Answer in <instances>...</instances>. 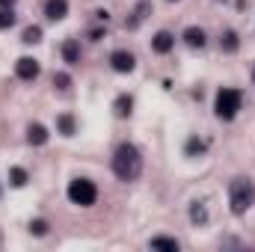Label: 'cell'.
<instances>
[{
  "label": "cell",
  "instance_id": "obj_2",
  "mask_svg": "<svg viewBox=\"0 0 255 252\" xmlns=\"http://www.w3.org/2000/svg\"><path fill=\"white\" fill-rule=\"evenodd\" d=\"M229 205H232V214H247L255 205V184L250 178H235L232 187H229Z\"/></svg>",
  "mask_w": 255,
  "mask_h": 252
},
{
  "label": "cell",
  "instance_id": "obj_17",
  "mask_svg": "<svg viewBox=\"0 0 255 252\" xmlns=\"http://www.w3.org/2000/svg\"><path fill=\"white\" fill-rule=\"evenodd\" d=\"M12 24H15L12 9H0V27H12Z\"/></svg>",
  "mask_w": 255,
  "mask_h": 252
},
{
  "label": "cell",
  "instance_id": "obj_3",
  "mask_svg": "<svg viewBox=\"0 0 255 252\" xmlns=\"http://www.w3.org/2000/svg\"><path fill=\"white\" fill-rule=\"evenodd\" d=\"M214 107H217V116H220V119H226V122L235 119L238 110H241V92H238V89H220Z\"/></svg>",
  "mask_w": 255,
  "mask_h": 252
},
{
  "label": "cell",
  "instance_id": "obj_6",
  "mask_svg": "<svg viewBox=\"0 0 255 252\" xmlns=\"http://www.w3.org/2000/svg\"><path fill=\"white\" fill-rule=\"evenodd\" d=\"M133 63H136V60H133V54H128V51H113V57H110V65H113L116 71H122V74H125V71H133Z\"/></svg>",
  "mask_w": 255,
  "mask_h": 252
},
{
  "label": "cell",
  "instance_id": "obj_7",
  "mask_svg": "<svg viewBox=\"0 0 255 252\" xmlns=\"http://www.w3.org/2000/svg\"><path fill=\"white\" fill-rule=\"evenodd\" d=\"M65 12H68V3H65V0H48V3H45V15H48L51 21L65 18Z\"/></svg>",
  "mask_w": 255,
  "mask_h": 252
},
{
  "label": "cell",
  "instance_id": "obj_14",
  "mask_svg": "<svg viewBox=\"0 0 255 252\" xmlns=\"http://www.w3.org/2000/svg\"><path fill=\"white\" fill-rule=\"evenodd\" d=\"M39 39H42V30H39V27H27V30H24V42H27V45H36Z\"/></svg>",
  "mask_w": 255,
  "mask_h": 252
},
{
  "label": "cell",
  "instance_id": "obj_15",
  "mask_svg": "<svg viewBox=\"0 0 255 252\" xmlns=\"http://www.w3.org/2000/svg\"><path fill=\"white\" fill-rule=\"evenodd\" d=\"M220 45H223V48H226V51H238V36H235V33H232V30H229V33H226V36H223V42H220Z\"/></svg>",
  "mask_w": 255,
  "mask_h": 252
},
{
  "label": "cell",
  "instance_id": "obj_11",
  "mask_svg": "<svg viewBox=\"0 0 255 252\" xmlns=\"http://www.w3.org/2000/svg\"><path fill=\"white\" fill-rule=\"evenodd\" d=\"M63 57L68 60V63H77V57H80V48H77V42L74 39H68L63 45Z\"/></svg>",
  "mask_w": 255,
  "mask_h": 252
},
{
  "label": "cell",
  "instance_id": "obj_4",
  "mask_svg": "<svg viewBox=\"0 0 255 252\" xmlns=\"http://www.w3.org/2000/svg\"><path fill=\"white\" fill-rule=\"evenodd\" d=\"M95 196H98V190L92 181H86V178H74L71 184H68V199L74 202V205H80V208H89L92 202H95Z\"/></svg>",
  "mask_w": 255,
  "mask_h": 252
},
{
  "label": "cell",
  "instance_id": "obj_5",
  "mask_svg": "<svg viewBox=\"0 0 255 252\" xmlns=\"http://www.w3.org/2000/svg\"><path fill=\"white\" fill-rule=\"evenodd\" d=\"M15 74H18L21 80H36V77H39V63L30 60V57H21L18 65H15Z\"/></svg>",
  "mask_w": 255,
  "mask_h": 252
},
{
  "label": "cell",
  "instance_id": "obj_19",
  "mask_svg": "<svg viewBox=\"0 0 255 252\" xmlns=\"http://www.w3.org/2000/svg\"><path fill=\"white\" fill-rule=\"evenodd\" d=\"M30 232H33V235H45V232H48V223H45V220H36V223H30Z\"/></svg>",
  "mask_w": 255,
  "mask_h": 252
},
{
  "label": "cell",
  "instance_id": "obj_12",
  "mask_svg": "<svg viewBox=\"0 0 255 252\" xmlns=\"http://www.w3.org/2000/svg\"><path fill=\"white\" fill-rule=\"evenodd\" d=\"M130 104H133V101H130L128 95H122V98H116V104H113L116 116H122V119H125V116H130Z\"/></svg>",
  "mask_w": 255,
  "mask_h": 252
},
{
  "label": "cell",
  "instance_id": "obj_18",
  "mask_svg": "<svg viewBox=\"0 0 255 252\" xmlns=\"http://www.w3.org/2000/svg\"><path fill=\"white\" fill-rule=\"evenodd\" d=\"M190 217H193V223H205V208H202V205H199V202H196V205H193Z\"/></svg>",
  "mask_w": 255,
  "mask_h": 252
},
{
  "label": "cell",
  "instance_id": "obj_22",
  "mask_svg": "<svg viewBox=\"0 0 255 252\" xmlns=\"http://www.w3.org/2000/svg\"><path fill=\"white\" fill-rule=\"evenodd\" d=\"M0 6H9V9H12V6H15V0H0Z\"/></svg>",
  "mask_w": 255,
  "mask_h": 252
},
{
  "label": "cell",
  "instance_id": "obj_13",
  "mask_svg": "<svg viewBox=\"0 0 255 252\" xmlns=\"http://www.w3.org/2000/svg\"><path fill=\"white\" fill-rule=\"evenodd\" d=\"M151 250H172V252H178V241H172V238H154V241H151Z\"/></svg>",
  "mask_w": 255,
  "mask_h": 252
},
{
  "label": "cell",
  "instance_id": "obj_8",
  "mask_svg": "<svg viewBox=\"0 0 255 252\" xmlns=\"http://www.w3.org/2000/svg\"><path fill=\"white\" fill-rule=\"evenodd\" d=\"M172 45H175V39H172V33H166V30H160V33L154 36V42H151V48H154L157 54H166V51H172Z\"/></svg>",
  "mask_w": 255,
  "mask_h": 252
},
{
  "label": "cell",
  "instance_id": "obj_10",
  "mask_svg": "<svg viewBox=\"0 0 255 252\" xmlns=\"http://www.w3.org/2000/svg\"><path fill=\"white\" fill-rule=\"evenodd\" d=\"M27 139H30L33 145H45V142H48V130L42 125H30L27 127Z\"/></svg>",
  "mask_w": 255,
  "mask_h": 252
},
{
  "label": "cell",
  "instance_id": "obj_20",
  "mask_svg": "<svg viewBox=\"0 0 255 252\" xmlns=\"http://www.w3.org/2000/svg\"><path fill=\"white\" fill-rule=\"evenodd\" d=\"M54 86H57V89H68V74H63V71L54 74Z\"/></svg>",
  "mask_w": 255,
  "mask_h": 252
},
{
  "label": "cell",
  "instance_id": "obj_21",
  "mask_svg": "<svg viewBox=\"0 0 255 252\" xmlns=\"http://www.w3.org/2000/svg\"><path fill=\"white\" fill-rule=\"evenodd\" d=\"M60 127H63V133H71V130H74V122H71L68 116H63V119H60Z\"/></svg>",
  "mask_w": 255,
  "mask_h": 252
},
{
  "label": "cell",
  "instance_id": "obj_16",
  "mask_svg": "<svg viewBox=\"0 0 255 252\" xmlns=\"http://www.w3.org/2000/svg\"><path fill=\"white\" fill-rule=\"evenodd\" d=\"M9 178H12V184H15V187H21V184H24V181H27V172H24V169H18V166H15V169H12V172H9Z\"/></svg>",
  "mask_w": 255,
  "mask_h": 252
},
{
  "label": "cell",
  "instance_id": "obj_1",
  "mask_svg": "<svg viewBox=\"0 0 255 252\" xmlns=\"http://www.w3.org/2000/svg\"><path fill=\"white\" fill-rule=\"evenodd\" d=\"M113 172H116L119 181H136L142 175V154H139L136 145L122 142L116 148V154H113Z\"/></svg>",
  "mask_w": 255,
  "mask_h": 252
},
{
  "label": "cell",
  "instance_id": "obj_9",
  "mask_svg": "<svg viewBox=\"0 0 255 252\" xmlns=\"http://www.w3.org/2000/svg\"><path fill=\"white\" fill-rule=\"evenodd\" d=\"M184 42H187L190 48H205V30L187 27V30H184Z\"/></svg>",
  "mask_w": 255,
  "mask_h": 252
}]
</instances>
